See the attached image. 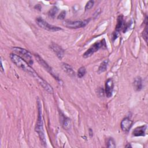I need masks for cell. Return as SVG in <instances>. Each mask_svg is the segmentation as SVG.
Wrapping results in <instances>:
<instances>
[{"label":"cell","instance_id":"obj_1","mask_svg":"<svg viewBox=\"0 0 148 148\" xmlns=\"http://www.w3.org/2000/svg\"><path fill=\"white\" fill-rule=\"evenodd\" d=\"M10 58L18 68H20L27 73H28L29 75L33 76L45 91L49 94H53V90L52 87L47 82L39 76L35 71L25 61L14 53H12L10 54Z\"/></svg>","mask_w":148,"mask_h":148},{"label":"cell","instance_id":"obj_2","mask_svg":"<svg viewBox=\"0 0 148 148\" xmlns=\"http://www.w3.org/2000/svg\"><path fill=\"white\" fill-rule=\"evenodd\" d=\"M38 120L36 122V124L35 126V131L38 132L42 144L44 146H46V142L43 130V119H42V105L40 101H38Z\"/></svg>","mask_w":148,"mask_h":148},{"label":"cell","instance_id":"obj_3","mask_svg":"<svg viewBox=\"0 0 148 148\" xmlns=\"http://www.w3.org/2000/svg\"><path fill=\"white\" fill-rule=\"evenodd\" d=\"M100 49H106V44L105 39H102L101 41L97 42L91 45V47L83 54V57L85 58H88Z\"/></svg>","mask_w":148,"mask_h":148},{"label":"cell","instance_id":"obj_4","mask_svg":"<svg viewBox=\"0 0 148 148\" xmlns=\"http://www.w3.org/2000/svg\"><path fill=\"white\" fill-rule=\"evenodd\" d=\"M14 54L20 57L23 58L29 65H32L34 63L32 55L31 53L25 49H23L18 47H15L13 48Z\"/></svg>","mask_w":148,"mask_h":148},{"label":"cell","instance_id":"obj_5","mask_svg":"<svg viewBox=\"0 0 148 148\" xmlns=\"http://www.w3.org/2000/svg\"><path fill=\"white\" fill-rule=\"evenodd\" d=\"M36 23L39 27L49 31L54 32V31H58L62 29L59 27H57V26L50 24L46 21H45L43 18L40 17H38L36 18Z\"/></svg>","mask_w":148,"mask_h":148},{"label":"cell","instance_id":"obj_6","mask_svg":"<svg viewBox=\"0 0 148 148\" xmlns=\"http://www.w3.org/2000/svg\"><path fill=\"white\" fill-rule=\"evenodd\" d=\"M90 19L85 20L84 21H65L64 25L68 28L72 29H77L85 27L89 22Z\"/></svg>","mask_w":148,"mask_h":148},{"label":"cell","instance_id":"obj_7","mask_svg":"<svg viewBox=\"0 0 148 148\" xmlns=\"http://www.w3.org/2000/svg\"><path fill=\"white\" fill-rule=\"evenodd\" d=\"M35 57L36 59V60L38 61V62L50 74L52 75V76H53L55 79H56L57 81H60V79H58V77L57 76V75L56 74H54V73L53 72V71H52L51 67L38 54H35Z\"/></svg>","mask_w":148,"mask_h":148},{"label":"cell","instance_id":"obj_8","mask_svg":"<svg viewBox=\"0 0 148 148\" xmlns=\"http://www.w3.org/2000/svg\"><path fill=\"white\" fill-rule=\"evenodd\" d=\"M124 22V19H123V17L122 15H120L118 16L117 17V24L116 25V29H115V32L113 33V40L116 39L118 36L119 35V32L120 31V29L123 27Z\"/></svg>","mask_w":148,"mask_h":148},{"label":"cell","instance_id":"obj_9","mask_svg":"<svg viewBox=\"0 0 148 148\" xmlns=\"http://www.w3.org/2000/svg\"><path fill=\"white\" fill-rule=\"evenodd\" d=\"M50 47L59 59H61L64 57V51L59 45L53 42L51 43Z\"/></svg>","mask_w":148,"mask_h":148},{"label":"cell","instance_id":"obj_10","mask_svg":"<svg viewBox=\"0 0 148 148\" xmlns=\"http://www.w3.org/2000/svg\"><path fill=\"white\" fill-rule=\"evenodd\" d=\"M114 83L112 79H108L105 83V94L108 98H110L112 95Z\"/></svg>","mask_w":148,"mask_h":148},{"label":"cell","instance_id":"obj_11","mask_svg":"<svg viewBox=\"0 0 148 148\" xmlns=\"http://www.w3.org/2000/svg\"><path fill=\"white\" fill-rule=\"evenodd\" d=\"M132 125V121L130 119L126 117L124 119L121 123V128L123 131H128Z\"/></svg>","mask_w":148,"mask_h":148},{"label":"cell","instance_id":"obj_12","mask_svg":"<svg viewBox=\"0 0 148 148\" xmlns=\"http://www.w3.org/2000/svg\"><path fill=\"white\" fill-rule=\"evenodd\" d=\"M147 129V125H142L136 128L132 132V134L135 136H145L146 134V131Z\"/></svg>","mask_w":148,"mask_h":148},{"label":"cell","instance_id":"obj_13","mask_svg":"<svg viewBox=\"0 0 148 148\" xmlns=\"http://www.w3.org/2000/svg\"><path fill=\"white\" fill-rule=\"evenodd\" d=\"M133 86L136 91H139L142 88V80L140 77H136L134 79Z\"/></svg>","mask_w":148,"mask_h":148},{"label":"cell","instance_id":"obj_14","mask_svg":"<svg viewBox=\"0 0 148 148\" xmlns=\"http://www.w3.org/2000/svg\"><path fill=\"white\" fill-rule=\"evenodd\" d=\"M61 68L68 75L71 76H75V72L69 64L66 63H62L61 65Z\"/></svg>","mask_w":148,"mask_h":148},{"label":"cell","instance_id":"obj_15","mask_svg":"<svg viewBox=\"0 0 148 148\" xmlns=\"http://www.w3.org/2000/svg\"><path fill=\"white\" fill-rule=\"evenodd\" d=\"M108 62H109L108 60H105L101 63V64L98 68V73L99 74H100L102 72H104L105 71H106Z\"/></svg>","mask_w":148,"mask_h":148},{"label":"cell","instance_id":"obj_16","mask_svg":"<svg viewBox=\"0 0 148 148\" xmlns=\"http://www.w3.org/2000/svg\"><path fill=\"white\" fill-rule=\"evenodd\" d=\"M58 9L57 6H53L49 11L48 12V14L49 16V17L54 18L56 17V15L57 14V13H58Z\"/></svg>","mask_w":148,"mask_h":148},{"label":"cell","instance_id":"obj_17","mask_svg":"<svg viewBox=\"0 0 148 148\" xmlns=\"http://www.w3.org/2000/svg\"><path fill=\"white\" fill-rule=\"evenodd\" d=\"M86 72V68L84 66H82L79 69V70L77 71V76L79 78H82V77H83L85 75Z\"/></svg>","mask_w":148,"mask_h":148},{"label":"cell","instance_id":"obj_18","mask_svg":"<svg viewBox=\"0 0 148 148\" xmlns=\"http://www.w3.org/2000/svg\"><path fill=\"white\" fill-rule=\"evenodd\" d=\"M63 127L66 130H69L71 128V121L68 118H65L63 121Z\"/></svg>","mask_w":148,"mask_h":148},{"label":"cell","instance_id":"obj_19","mask_svg":"<svg viewBox=\"0 0 148 148\" xmlns=\"http://www.w3.org/2000/svg\"><path fill=\"white\" fill-rule=\"evenodd\" d=\"M107 147H116V144L114 140L112 138H109L107 141Z\"/></svg>","mask_w":148,"mask_h":148},{"label":"cell","instance_id":"obj_20","mask_svg":"<svg viewBox=\"0 0 148 148\" xmlns=\"http://www.w3.org/2000/svg\"><path fill=\"white\" fill-rule=\"evenodd\" d=\"M94 4V1H89L87 2L86 6H85V10H89L91 9Z\"/></svg>","mask_w":148,"mask_h":148},{"label":"cell","instance_id":"obj_21","mask_svg":"<svg viewBox=\"0 0 148 148\" xmlns=\"http://www.w3.org/2000/svg\"><path fill=\"white\" fill-rule=\"evenodd\" d=\"M66 16V12L65 10H62L60 12V13L58 14L57 18L58 20H63L65 18Z\"/></svg>","mask_w":148,"mask_h":148},{"label":"cell","instance_id":"obj_22","mask_svg":"<svg viewBox=\"0 0 148 148\" xmlns=\"http://www.w3.org/2000/svg\"><path fill=\"white\" fill-rule=\"evenodd\" d=\"M143 38L145 39V42H147V24L146 25L145 30L143 32Z\"/></svg>","mask_w":148,"mask_h":148},{"label":"cell","instance_id":"obj_23","mask_svg":"<svg viewBox=\"0 0 148 148\" xmlns=\"http://www.w3.org/2000/svg\"><path fill=\"white\" fill-rule=\"evenodd\" d=\"M34 8H35V9H36V10H40V9H41V6H40V5H39V4H36V5L35 6Z\"/></svg>","mask_w":148,"mask_h":148},{"label":"cell","instance_id":"obj_24","mask_svg":"<svg viewBox=\"0 0 148 148\" xmlns=\"http://www.w3.org/2000/svg\"><path fill=\"white\" fill-rule=\"evenodd\" d=\"M89 134H90V136L91 137L92 136V135H93V132H92V130L91 129V128H90L89 129Z\"/></svg>","mask_w":148,"mask_h":148},{"label":"cell","instance_id":"obj_25","mask_svg":"<svg viewBox=\"0 0 148 148\" xmlns=\"http://www.w3.org/2000/svg\"><path fill=\"white\" fill-rule=\"evenodd\" d=\"M1 71L3 72V66H2V61H1Z\"/></svg>","mask_w":148,"mask_h":148},{"label":"cell","instance_id":"obj_26","mask_svg":"<svg viewBox=\"0 0 148 148\" xmlns=\"http://www.w3.org/2000/svg\"><path fill=\"white\" fill-rule=\"evenodd\" d=\"M125 147H131V146L130 144H128V145H126V146H125Z\"/></svg>","mask_w":148,"mask_h":148}]
</instances>
